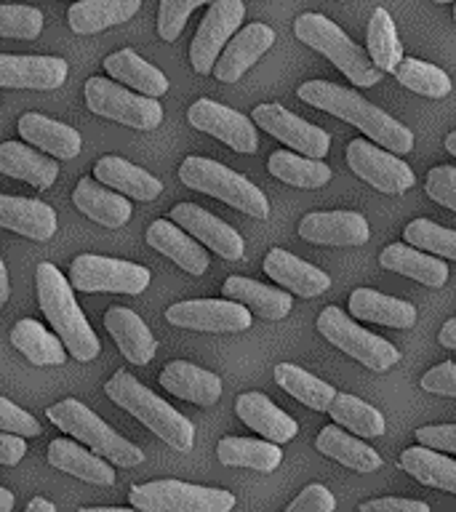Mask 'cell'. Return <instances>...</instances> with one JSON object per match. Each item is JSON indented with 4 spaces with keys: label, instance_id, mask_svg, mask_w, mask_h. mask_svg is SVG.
Instances as JSON below:
<instances>
[{
    "label": "cell",
    "instance_id": "1",
    "mask_svg": "<svg viewBox=\"0 0 456 512\" xmlns=\"http://www.w3.org/2000/svg\"><path fill=\"white\" fill-rule=\"evenodd\" d=\"M296 96L310 104V107L331 112L336 118L358 126L376 144H382L384 150H392L395 155L414 150L411 128L398 123V120L387 115L384 110H379V107H374L368 99L355 94L352 88L336 86V83H328V80H307V83L296 88Z\"/></svg>",
    "mask_w": 456,
    "mask_h": 512
},
{
    "label": "cell",
    "instance_id": "2",
    "mask_svg": "<svg viewBox=\"0 0 456 512\" xmlns=\"http://www.w3.org/2000/svg\"><path fill=\"white\" fill-rule=\"evenodd\" d=\"M35 280H38L40 310L48 318V323L54 326L56 336L62 339L67 352L80 363L94 360L102 350V344L86 320V312L80 310L78 302H75V294H72L75 288L70 286V280L64 278L51 262L38 264Z\"/></svg>",
    "mask_w": 456,
    "mask_h": 512
},
{
    "label": "cell",
    "instance_id": "3",
    "mask_svg": "<svg viewBox=\"0 0 456 512\" xmlns=\"http://www.w3.org/2000/svg\"><path fill=\"white\" fill-rule=\"evenodd\" d=\"M104 392L115 406L134 414L144 427H150L174 451H190L195 443V427L190 419L168 406L150 387H144L134 374H128V368L115 371L110 382L104 384Z\"/></svg>",
    "mask_w": 456,
    "mask_h": 512
},
{
    "label": "cell",
    "instance_id": "4",
    "mask_svg": "<svg viewBox=\"0 0 456 512\" xmlns=\"http://www.w3.org/2000/svg\"><path fill=\"white\" fill-rule=\"evenodd\" d=\"M48 422H54L59 430H64L80 443H86L96 456H102L107 462L118 467H136L144 462V451L136 448L131 440H126L120 432H115L110 424L99 419L88 406L80 400L64 398L46 411Z\"/></svg>",
    "mask_w": 456,
    "mask_h": 512
},
{
    "label": "cell",
    "instance_id": "5",
    "mask_svg": "<svg viewBox=\"0 0 456 512\" xmlns=\"http://www.w3.org/2000/svg\"><path fill=\"white\" fill-rule=\"evenodd\" d=\"M179 179L187 184L190 190L206 192L211 198L224 200L227 206L238 208L243 214L254 216V219H267L270 216V200L254 182H248L246 176L222 166L211 158H190L182 160L179 166Z\"/></svg>",
    "mask_w": 456,
    "mask_h": 512
},
{
    "label": "cell",
    "instance_id": "6",
    "mask_svg": "<svg viewBox=\"0 0 456 512\" xmlns=\"http://www.w3.org/2000/svg\"><path fill=\"white\" fill-rule=\"evenodd\" d=\"M294 35L310 48L320 51L328 62H334L339 70L352 80V86L374 88L382 80L384 72L376 67L360 46H355L342 32L339 24L326 19L323 14H302L294 22Z\"/></svg>",
    "mask_w": 456,
    "mask_h": 512
},
{
    "label": "cell",
    "instance_id": "7",
    "mask_svg": "<svg viewBox=\"0 0 456 512\" xmlns=\"http://www.w3.org/2000/svg\"><path fill=\"white\" fill-rule=\"evenodd\" d=\"M131 507L139 512H232L235 494L224 488L192 486L184 480H150L128 491Z\"/></svg>",
    "mask_w": 456,
    "mask_h": 512
},
{
    "label": "cell",
    "instance_id": "8",
    "mask_svg": "<svg viewBox=\"0 0 456 512\" xmlns=\"http://www.w3.org/2000/svg\"><path fill=\"white\" fill-rule=\"evenodd\" d=\"M150 270L144 264L112 259V256L80 254L70 267V286L83 294H144L150 286Z\"/></svg>",
    "mask_w": 456,
    "mask_h": 512
},
{
    "label": "cell",
    "instance_id": "9",
    "mask_svg": "<svg viewBox=\"0 0 456 512\" xmlns=\"http://www.w3.org/2000/svg\"><path fill=\"white\" fill-rule=\"evenodd\" d=\"M86 107L94 115L136 131H152L163 123V107L152 96L131 94L126 86H118L107 78L86 80Z\"/></svg>",
    "mask_w": 456,
    "mask_h": 512
},
{
    "label": "cell",
    "instance_id": "10",
    "mask_svg": "<svg viewBox=\"0 0 456 512\" xmlns=\"http://www.w3.org/2000/svg\"><path fill=\"white\" fill-rule=\"evenodd\" d=\"M318 331L328 342L347 352L350 358L363 363L371 371H387L400 360V352L395 344H390L382 336L371 334L360 328L352 318H347L339 307H326L318 318Z\"/></svg>",
    "mask_w": 456,
    "mask_h": 512
},
{
    "label": "cell",
    "instance_id": "11",
    "mask_svg": "<svg viewBox=\"0 0 456 512\" xmlns=\"http://www.w3.org/2000/svg\"><path fill=\"white\" fill-rule=\"evenodd\" d=\"M246 19L243 0H211L206 19L200 22L190 46V64L198 75L214 72V64L222 54V48L238 32L240 22Z\"/></svg>",
    "mask_w": 456,
    "mask_h": 512
},
{
    "label": "cell",
    "instance_id": "12",
    "mask_svg": "<svg viewBox=\"0 0 456 512\" xmlns=\"http://www.w3.org/2000/svg\"><path fill=\"white\" fill-rule=\"evenodd\" d=\"M171 326L208 331V334H238L251 328V312L232 299H187L176 302L166 310Z\"/></svg>",
    "mask_w": 456,
    "mask_h": 512
},
{
    "label": "cell",
    "instance_id": "13",
    "mask_svg": "<svg viewBox=\"0 0 456 512\" xmlns=\"http://www.w3.org/2000/svg\"><path fill=\"white\" fill-rule=\"evenodd\" d=\"M347 163L355 174L387 195H403L416 182L414 171L395 152L379 150L366 139H352L347 144Z\"/></svg>",
    "mask_w": 456,
    "mask_h": 512
},
{
    "label": "cell",
    "instance_id": "14",
    "mask_svg": "<svg viewBox=\"0 0 456 512\" xmlns=\"http://www.w3.org/2000/svg\"><path fill=\"white\" fill-rule=\"evenodd\" d=\"M254 126L264 128L267 134L288 144L291 150L302 152L304 158H326L331 150V134L323 128L312 126L307 120H302L294 112H288L280 104H259L254 107Z\"/></svg>",
    "mask_w": 456,
    "mask_h": 512
},
{
    "label": "cell",
    "instance_id": "15",
    "mask_svg": "<svg viewBox=\"0 0 456 512\" xmlns=\"http://www.w3.org/2000/svg\"><path fill=\"white\" fill-rule=\"evenodd\" d=\"M187 120H190L192 128L216 136L219 142H224L235 152L251 155L259 147V134H256L254 120L240 115L232 107L214 102V99H198L187 110Z\"/></svg>",
    "mask_w": 456,
    "mask_h": 512
},
{
    "label": "cell",
    "instance_id": "16",
    "mask_svg": "<svg viewBox=\"0 0 456 512\" xmlns=\"http://www.w3.org/2000/svg\"><path fill=\"white\" fill-rule=\"evenodd\" d=\"M171 222L179 224L187 235L198 238L203 246L211 248L222 259L238 262L246 254V243L238 235V230L206 208L195 206V203H179V206L171 208Z\"/></svg>",
    "mask_w": 456,
    "mask_h": 512
},
{
    "label": "cell",
    "instance_id": "17",
    "mask_svg": "<svg viewBox=\"0 0 456 512\" xmlns=\"http://www.w3.org/2000/svg\"><path fill=\"white\" fill-rule=\"evenodd\" d=\"M272 43H275V30H272L270 24L254 22L243 27L235 38H230V43L222 48V54L216 59V80H222V83L240 80L246 75V70H251L270 51Z\"/></svg>",
    "mask_w": 456,
    "mask_h": 512
},
{
    "label": "cell",
    "instance_id": "18",
    "mask_svg": "<svg viewBox=\"0 0 456 512\" xmlns=\"http://www.w3.org/2000/svg\"><path fill=\"white\" fill-rule=\"evenodd\" d=\"M67 62L59 56L0 54V88H35L54 91L67 80Z\"/></svg>",
    "mask_w": 456,
    "mask_h": 512
},
{
    "label": "cell",
    "instance_id": "19",
    "mask_svg": "<svg viewBox=\"0 0 456 512\" xmlns=\"http://www.w3.org/2000/svg\"><path fill=\"white\" fill-rule=\"evenodd\" d=\"M299 235L318 246H363L371 230L358 211H315L299 222Z\"/></svg>",
    "mask_w": 456,
    "mask_h": 512
},
{
    "label": "cell",
    "instance_id": "20",
    "mask_svg": "<svg viewBox=\"0 0 456 512\" xmlns=\"http://www.w3.org/2000/svg\"><path fill=\"white\" fill-rule=\"evenodd\" d=\"M235 414L240 416V422L246 424V427L259 432L264 440L278 443V446L294 440L296 432H299L296 419H291L283 408L275 406L264 392H243L235 400Z\"/></svg>",
    "mask_w": 456,
    "mask_h": 512
},
{
    "label": "cell",
    "instance_id": "21",
    "mask_svg": "<svg viewBox=\"0 0 456 512\" xmlns=\"http://www.w3.org/2000/svg\"><path fill=\"white\" fill-rule=\"evenodd\" d=\"M264 272L278 286L288 288L291 294L304 296V299L320 296L323 291L331 288V278H328L326 272L318 270L315 264L304 262L299 256L288 254L283 248H272L270 254H267V259H264Z\"/></svg>",
    "mask_w": 456,
    "mask_h": 512
},
{
    "label": "cell",
    "instance_id": "22",
    "mask_svg": "<svg viewBox=\"0 0 456 512\" xmlns=\"http://www.w3.org/2000/svg\"><path fill=\"white\" fill-rule=\"evenodd\" d=\"M0 227L14 230L30 240H48L56 235V211L43 200L0 195Z\"/></svg>",
    "mask_w": 456,
    "mask_h": 512
},
{
    "label": "cell",
    "instance_id": "23",
    "mask_svg": "<svg viewBox=\"0 0 456 512\" xmlns=\"http://www.w3.org/2000/svg\"><path fill=\"white\" fill-rule=\"evenodd\" d=\"M104 326L110 331V336L118 344V350L123 352V358L134 366H147L155 358L158 342L152 336L150 326L144 323L134 310L128 307H110L104 315Z\"/></svg>",
    "mask_w": 456,
    "mask_h": 512
},
{
    "label": "cell",
    "instance_id": "24",
    "mask_svg": "<svg viewBox=\"0 0 456 512\" xmlns=\"http://www.w3.org/2000/svg\"><path fill=\"white\" fill-rule=\"evenodd\" d=\"M19 134L32 147L62 160L78 158V152L83 150V136H80L78 128L46 118L40 112H27L19 118Z\"/></svg>",
    "mask_w": 456,
    "mask_h": 512
},
{
    "label": "cell",
    "instance_id": "25",
    "mask_svg": "<svg viewBox=\"0 0 456 512\" xmlns=\"http://www.w3.org/2000/svg\"><path fill=\"white\" fill-rule=\"evenodd\" d=\"M94 176L99 184L110 187V190H118L120 195L134 200H155L163 192V182L158 176H152L150 171L128 163L120 155H104V158L96 160Z\"/></svg>",
    "mask_w": 456,
    "mask_h": 512
},
{
    "label": "cell",
    "instance_id": "26",
    "mask_svg": "<svg viewBox=\"0 0 456 512\" xmlns=\"http://www.w3.org/2000/svg\"><path fill=\"white\" fill-rule=\"evenodd\" d=\"M160 384L171 395L190 400L195 406H214L222 398V379L214 371L192 366L187 360H174L160 371Z\"/></svg>",
    "mask_w": 456,
    "mask_h": 512
},
{
    "label": "cell",
    "instance_id": "27",
    "mask_svg": "<svg viewBox=\"0 0 456 512\" xmlns=\"http://www.w3.org/2000/svg\"><path fill=\"white\" fill-rule=\"evenodd\" d=\"M147 243L158 254L168 256L171 262L179 264L190 275H203L208 270V254L198 246L187 232L174 224L171 219H158L147 227Z\"/></svg>",
    "mask_w": 456,
    "mask_h": 512
},
{
    "label": "cell",
    "instance_id": "28",
    "mask_svg": "<svg viewBox=\"0 0 456 512\" xmlns=\"http://www.w3.org/2000/svg\"><path fill=\"white\" fill-rule=\"evenodd\" d=\"M72 203L80 214H86L88 219H94L96 224H104L110 230L123 227L134 214L126 195L110 192V187H104L94 179H80L75 192H72Z\"/></svg>",
    "mask_w": 456,
    "mask_h": 512
},
{
    "label": "cell",
    "instance_id": "29",
    "mask_svg": "<svg viewBox=\"0 0 456 512\" xmlns=\"http://www.w3.org/2000/svg\"><path fill=\"white\" fill-rule=\"evenodd\" d=\"M48 464L67 472L72 478L94 483V486H112L115 483V470L107 464V459L96 456L94 451H86L80 443H72V440H51Z\"/></svg>",
    "mask_w": 456,
    "mask_h": 512
},
{
    "label": "cell",
    "instance_id": "30",
    "mask_svg": "<svg viewBox=\"0 0 456 512\" xmlns=\"http://www.w3.org/2000/svg\"><path fill=\"white\" fill-rule=\"evenodd\" d=\"M142 8V0H78L67 11V22L78 35H96L107 27L134 19Z\"/></svg>",
    "mask_w": 456,
    "mask_h": 512
},
{
    "label": "cell",
    "instance_id": "31",
    "mask_svg": "<svg viewBox=\"0 0 456 512\" xmlns=\"http://www.w3.org/2000/svg\"><path fill=\"white\" fill-rule=\"evenodd\" d=\"M224 296L232 302L248 307V312H256L264 320H283L294 307V299L280 288H270L264 283H256L243 275H232L224 280Z\"/></svg>",
    "mask_w": 456,
    "mask_h": 512
},
{
    "label": "cell",
    "instance_id": "32",
    "mask_svg": "<svg viewBox=\"0 0 456 512\" xmlns=\"http://www.w3.org/2000/svg\"><path fill=\"white\" fill-rule=\"evenodd\" d=\"M352 318L379 323L390 328H414L416 307L411 302L395 299V296L379 294L374 288H355L350 294Z\"/></svg>",
    "mask_w": 456,
    "mask_h": 512
},
{
    "label": "cell",
    "instance_id": "33",
    "mask_svg": "<svg viewBox=\"0 0 456 512\" xmlns=\"http://www.w3.org/2000/svg\"><path fill=\"white\" fill-rule=\"evenodd\" d=\"M0 171L11 179H22L32 184L35 190H48L59 176L56 160L40 155L22 142H3L0 144Z\"/></svg>",
    "mask_w": 456,
    "mask_h": 512
},
{
    "label": "cell",
    "instance_id": "34",
    "mask_svg": "<svg viewBox=\"0 0 456 512\" xmlns=\"http://www.w3.org/2000/svg\"><path fill=\"white\" fill-rule=\"evenodd\" d=\"M379 264L384 270L398 272V275H406V278L432 288L446 286L448 280L446 262H440L438 256H427L419 248L408 246V243H392V246L384 248L382 256H379Z\"/></svg>",
    "mask_w": 456,
    "mask_h": 512
},
{
    "label": "cell",
    "instance_id": "35",
    "mask_svg": "<svg viewBox=\"0 0 456 512\" xmlns=\"http://www.w3.org/2000/svg\"><path fill=\"white\" fill-rule=\"evenodd\" d=\"M104 70L110 72L118 83L134 88V91L144 96H152V99L166 94L168 86H171L166 75L155 64L144 62L142 56L131 51V48H120V51L107 56L104 59Z\"/></svg>",
    "mask_w": 456,
    "mask_h": 512
},
{
    "label": "cell",
    "instance_id": "36",
    "mask_svg": "<svg viewBox=\"0 0 456 512\" xmlns=\"http://www.w3.org/2000/svg\"><path fill=\"white\" fill-rule=\"evenodd\" d=\"M11 344L35 366H64L67 363V347L62 344V339L43 328L40 320H16V326L11 328Z\"/></svg>",
    "mask_w": 456,
    "mask_h": 512
},
{
    "label": "cell",
    "instance_id": "37",
    "mask_svg": "<svg viewBox=\"0 0 456 512\" xmlns=\"http://www.w3.org/2000/svg\"><path fill=\"white\" fill-rule=\"evenodd\" d=\"M315 448L323 456H331L355 472H376L382 467V456L376 454L371 446H366L363 440L347 435L342 427H331V424L323 427L318 440H315Z\"/></svg>",
    "mask_w": 456,
    "mask_h": 512
},
{
    "label": "cell",
    "instance_id": "38",
    "mask_svg": "<svg viewBox=\"0 0 456 512\" xmlns=\"http://www.w3.org/2000/svg\"><path fill=\"white\" fill-rule=\"evenodd\" d=\"M216 456L227 467H246L256 472L278 470L283 462V451L278 443L254 438H222L216 446Z\"/></svg>",
    "mask_w": 456,
    "mask_h": 512
},
{
    "label": "cell",
    "instance_id": "39",
    "mask_svg": "<svg viewBox=\"0 0 456 512\" xmlns=\"http://www.w3.org/2000/svg\"><path fill=\"white\" fill-rule=\"evenodd\" d=\"M400 467L419 483L438 491L456 494V462L432 448H406L400 454Z\"/></svg>",
    "mask_w": 456,
    "mask_h": 512
},
{
    "label": "cell",
    "instance_id": "40",
    "mask_svg": "<svg viewBox=\"0 0 456 512\" xmlns=\"http://www.w3.org/2000/svg\"><path fill=\"white\" fill-rule=\"evenodd\" d=\"M267 171L280 182L302 187V190H318V187L331 182V168L323 160L302 158V155L286 150L272 152L270 160H267Z\"/></svg>",
    "mask_w": 456,
    "mask_h": 512
},
{
    "label": "cell",
    "instance_id": "41",
    "mask_svg": "<svg viewBox=\"0 0 456 512\" xmlns=\"http://www.w3.org/2000/svg\"><path fill=\"white\" fill-rule=\"evenodd\" d=\"M275 382L283 387V390L296 398L299 403H304L312 411H328L331 403H334L336 390L328 382L312 376L310 371L294 366V363H278L275 366Z\"/></svg>",
    "mask_w": 456,
    "mask_h": 512
},
{
    "label": "cell",
    "instance_id": "42",
    "mask_svg": "<svg viewBox=\"0 0 456 512\" xmlns=\"http://www.w3.org/2000/svg\"><path fill=\"white\" fill-rule=\"evenodd\" d=\"M328 411L339 427H347L352 430V435H360V438H379L387 430L382 411H376L366 400L355 398L350 392H336Z\"/></svg>",
    "mask_w": 456,
    "mask_h": 512
},
{
    "label": "cell",
    "instance_id": "43",
    "mask_svg": "<svg viewBox=\"0 0 456 512\" xmlns=\"http://www.w3.org/2000/svg\"><path fill=\"white\" fill-rule=\"evenodd\" d=\"M368 43V59L379 67L382 72H395V67L403 59V46L398 40V30L387 8H376L366 32Z\"/></svg>",
    "mask_w": 456,
    "mask_h": 512
},
{
    "label": "cell",
    "instance_id": "44",
    "mask_svg": "<svg viewBox=\"0 0 456 512\" xmlns=\"http://www.w3.org/2000/svg\"><path fill=\"white\" fill-rule=\"evenodd\" d=\"M392 75L398 78L400 86L411 88L416 94L430 96V99H443V96L451 94L448 72L430 62H422V59H406L403 56Z\"/></svg>",
    "mask_w": 456,
    "mask_h": 512
},
{
    "label": "cell",
    "instance_id": "45",
    "mask_svg": "<svg viewBox=\"0 0 456 512\" xmlns=\"http://www.w3.org/2000/svg\"><path fill=\"white\" fill-rule=\"evenodd\" d=\"M408 246L419 248V251H430L435 256H446L456 262V232L430 222V219H414L406 224L403 230Z\"/></svg>",
    "mask_w": 456,
    "mask_h": 512
},
{
    "label": "cell",
    "instance_id": "46",
    "mask_svg": "<svg viewBox=\"0 0 456 512\" xmlns=\"http://www.w3.org/2000/svg\"><path fill=\"white\" fill-rule=\"evenodd\" d=\"M43 32V11L35 6H0V38L35 40Z\"/></svg>",
    "mask_w": 456,
    "mask_h": 512
},
{
    "label": "cell",
    "instance_id": "47",
    "mask_svg": "<svg viewBox=\"0 0 456 512\" xmlns=\"http://www.w3.org/2000/svg\"><path fill=\"white\" fill-rule=\"evenodd\" d=\"M211 0H160L158 8V35L168 43H174L182 35L184 24L195 8L206 6Z\"/></svg>",
    "mask_w": 456,
    "mask_h": 512
},
{
    "label": "cell",
    "instance_id": "48",
    "mask_svg": "<svg viewBox=\"0 0 456 512\" xmlns=\"http://www.w3.org/2000/svg\"><path fill=\"white\" fill-rule=\"evenodd\" d=\"M0 430L14 432L22 438H35V435H40V424L22 406H14L11 400L0 395Z\"/></svg>",
    "mask_w": 456,
    "mask_h": 512
},
{
    "label": "cell",
    "instance_id": "49",
    "mask_svg": "<svg viewBox=\"0 0 456 512\" xmlns=\"http://www.w3.org/2000/svg\"><path fill=\"white\" fill-rule=\"evenodd\" d=\"M427 195L435 203L456 211V168L454 166H435L427 174Z\"/></svg>",
    "mask_w": 456,
    "mask_h": 512
},
{
    "label": "cell",
    "instance_id": "50",
    "mask_svg": "<svg viewBox=\"0 0 456 512\" xmlns=\"http://www.w3.org/2000/svg\"><path fill=\"white\" fill-rule=\"evenodd\" d=\"M336 510V499L334 494L328 491L326 486L320 483H312L304 491H299L294 502L288 504L286 512H334Z\"/></svg>",
    "mask_w": 456,
    "mask_h": 512
},
{
    "label": "cell",
    "instance_id": "51",
    "mask_svg": "<svg viewBox=\"0 0 456 512\" xmlns=\"http://www.w3.org/2000/svg\"><path fill=\"white\" fill-rule=\"evenodd\" d=\"M416 440L432 451H448L456 454V424H427L416 430Z\"/></svg>",
    "mask_w": 456,
    "mask_h": 512
},
{
    "label": "cell",
    "instance_id": "52",
    "mask_svg": "<svg viewBox=\"0 0 456 512\" xmlns=\"http://www.w3.org/2000/svg\"><path fill=\"white\" fill-rule=\"evenodd\" d=\"M422 390L456 398V363H440L422 376Z\"/></svg>",
    "mask_w": 456,
    "mask_h": 512
},
{
    "label": "cell",
    "instance_id": "53",
    "mask_svg": "<svg viewBox=\"0 0 456 512\" xmlns=\"http://www.w3.org/2000/svg\"><path fill=\"white\" fill-rule=\"evenodd\" d=\"M360 512H430V504L416 499H400V496H384L360 504Z\"/></svg>",
    "mask_w": 456,
    "mask_h": 512
},
{
    "label": "cell",
    "instance_id": "54",
    "mask_svg": "<svg viewBox=\"0 0 456 512\" xmlns=\"http://www.w3.org/2000/svg\"><path fill=\"white\" fill-rule=\"evenodd\" d=\"M24 454H27V443H24L22 435L0 430V464L14 467V464L22 462Z\"/></svg>",
    "mask_w": 456,
    "mask_h": 512
},
{
    "label": "cell",
    "instance_id": "55",
    "mask_svg": "<svg viewBox=\"0 0 456 512\" xmlns=\"http://www.w3.org/2000/svg\"><path fill=\"white\" fill-rule=\"evenodd\" d=\"M438 342L443 344L446 350H456V318L443 323V328H440V334H438Z\"/></svg>",
    "mask_w": 456,
    "mask_h": 512
},
{
    "label": "cell",
    "instance_id": "56",
    "mask_svg": "<svg viewBox=\"0 0 456 512\" xmlns=\"http://www.w3.org/2000/svg\"><path fill=\"white\" fill-rule=\"evenodd\" d=\"M24 512H56V507L48 499H43V496H35V499H30Z\"/></svg>",
    "mask_w": 456,
    "mask_h": 512
},
{
    "label": "cell",
    "instance_id": "57",
    "mask_svg": "<svg viewBox=\"0 0 456 512\" xmlns=\"http://www.w3.org/2000/svg\"><path fill=\"white\" fill-rule=\"evenodd\" d=\"M8 296H11V286H8V272H6V264H3V259H0V304H6Z\"/></svg>",
    "mask_w": 456,
    "mask_h": 512
},
{
    "label": "cell",
    "instance_id": "58",
    "mask_svg": "<svg viewBox=\"0 0 456 512\" xmlns=\"http://www.w3.org/2000/svg\"><path fill=\"white\" fill-rule=\"evenodd\" d=\"M14 504H16L14 494H11L8 488L0 486V512H14Z\"/></svg>",
    "mask_w": 456,
    "mask_h": 512
},
{
    "label": "cell",
    "instance_id": "59",
    "mask_svg": "<svg viewBox=\"0 0 456 512\" xmlns=\"http://www.w3.org/2000/svg\"><path fill=\"white\" fill-rule=\"evenodd\" d=\"M78 512H139V510H128V507H80Z\"/></svg>",
    "mask_w": 456,
    "mask_h": 512
},
{
    "label": "cell",
    "instance_id": "60",
    "mask_svg": "<svg viewBox=\"0 0 456 512\" xmlns=\"http://www.w3.org/2000/svg\"><path fill=\"white\" fill-rule=\"evenodd\" d=\"M446 150L456 158V131H451V134L446 136Z\"/></svg>",
    "mask_w": 456,
    "mask_h": 512
},
{
    "label": "cell",
    "instance_id": "61",
    "mask_svg": "<svg viewBox=\"0 0 456 512\" xmlns=\"http://www.w3.org/2000/svg\"><path fill=\"white\" fill-rule=\"evenodd\" d=\"M435 3H451V0H435Z\"/></svg>",
    "mask_w": 456,
    "mask_h": 512
},
{
    "label": "cell",
    "instance_id": "62",
    "mask_svg": "<svg viewBox=\"0 0 456 512\" xmlns=\"http://www.w3.org/2000/svg\"><path fill=\"white\" fill-rule=\"evenodd\" d=\"M454 22H456V6H454Z\"/></svg>",
    "mask_w": 456,
    "mask_h": 512
}]
</instances>
